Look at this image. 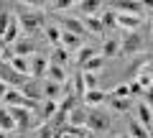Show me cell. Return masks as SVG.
<instances>
[{"instance_id": "6da1fadb", "label": "cell", "mask_w": 153, "mask_h": 138, "mask_svg": "<svg viewBox=\"0 0 153 138\" xmlns=\"http://www.w3.org/2000/svg\"><path fill=\"white\" fill-rule=\"evenodd\" d=\"M21 8V16H18V26H21V33L33 39L38 31H44V23H46V16L41 10H33V5H18Z\"/></svg>"}, {"instance_id": "7a4b0ae2", "label": "cell", "mask_w": 153, "mask_h": 138, "mask_svg": "<svg viewBox=\"0 0 153 138\" xmlns=\"http://www.w3.org/2000/svg\"><path fill=\"white\" fill-rule=\"evenodd\" d=\"M110 113L102 110V107H87V128L89 133H102L110 128Z\"/></svg>"}, {"instance_id": "3957f363", "label": "cell", "mask_w": 153, "mask_h": 138, "mask_svg": "<svg viewBox=\"0 0 153 138\" xmlns=\"http://www.w3.org/2000/svg\"><path fill=\"white\" fill-rule=\"evenodd\" d=\"M146 49V36L140 31H128L120 39V54H140Z\"/></svg>"}, {"instance_id": "277c9868", "label": "cell", "mask_w": 153, "mask_h": 138, "mask_svg": "<svg viewBox=\"0 0 153 138\" xmlns=\"http://www.w3.org/2000/svg\"><path fill=\"white\" fill-rule=\"evenodd\" d=\"M143 26V16H130V13H117L115 10V28H123V31H138Z\"/></svg>"}, {"instance_id": "5b68a950", "label": "cell", "mask_w": 153, "mask_h": 138, "mask_svg": "<svg viewBox=\"0 0 153 138\" xmlns=\"http://www.w3.org/2000/svg\"><path fill=\"white\" fill-rule=\"evenodd\" d=\"M18 92L26 100H33V102H41V100H44V87H41L38 79H26V82L18 87Z\"/></svg>"}, {"instance_id": "8992f818", "label": "cell", "mask_w": 153, "mask_h": 138, "mask_svg": "<svg viewBox=\"0 0 153 138\" xmlns=\"http://www.w3.org/2000/svg\"><path fill=\"white\" fill-rule=\"evenodd\" d=\"M10 49H13V54H16V56H21V59H28V56L36 54V41L28 39V36H21V39H18L16 44L10 46Z\"/></svg>"}, {"instance_id": "52a82bcc", "label": "cell", "mask_w": 153, "mask_h": 138, "mask_svg": "<svg viewBox=\"0 0 153 138\" xmlns=\"http://www.w3.org/2000/svg\"><path fill=\"white\" fill-rule=\"evenodd\" d=\"M0 79H3L8 87H16V90H18L26 79H31V77H23V74H18L16 69H10L8 64H3V66H0Z\"/></svg>"}, {"instance_id": "ba28073f", "label": "cell", "mask_w": 153, "mask_h": 138, "mask_svg": "<svg viewBox=\"0 0 153 138\" xmlns=\"http://www.w3.org/2000/svg\"><path fill=\"white\" fill-rule=\"evenodd\" d=\"M8 113H10L13 123H16V131H26V128H31V113L26 110V107H8Z\"/></svg>"}, {"instance_id": "9c48e42d", "label": "cell", "mask_w": 153, "mask_h": 138, "mask_svg": "<svg viewBox=\"0 0 153 138\" xmlns=\"http://www.w3.org/2000/svg\"><path fill=\"white\" fill-rule=\"evenodd\" d=\"M133 120H135V123H140V125L146 128V131H151V128H153V110L146 105V102H143V100L135 105V118H133Z\"/></svg>"}, {"instance_id": "30bf717a", "label": "cell", "mask_w": 153, "mask_h": 138, "mask_svg": "<svg viewBox=\"0 0 153 138\" xmlns=\"http://www.w3.org/2000/svg\"><path fill=\"white\" fill-rule=\"evenodd\" d=\"M46 69H49V61L44 56H33V61H28V77L31 79L46 77Z\"/></svg>"}, {"instance_id": "8fae6325", "label": "cell", "mask_w": 153, "mask_h": 138, "mask_svg": "<svg viewBox=\"0 0 153 138\" xmlns=\"http://www.w3.org/2000/svg\"><path fill=\"white\" fill-rule=\"evenodd\" d=\"M74 8H79L84 16H94V18L102 16V10H105V5L100 3V0H76Z\"/></svg>"}, {"instance_id": "7c38bea8", "label": "cell", "mask_w": 153, "mask_h": 138, "mask_svg": "<svg viewBox=\"0 0 153 138\" xmlns=\"http://www.w3.org/2000/svg\"><path fill=\"white\" fill-rule=\"evenodd\" d=\"M61 31H66V33H74V36H79L82 39L84 33V23H82V18H71V16H66V18H61Z\"/></svg>"}, {"instance_id": "4fadbf2b", "label": "cell", "mask_w": 153, "mask_h": 138, "mask_svg": "<svg viewBox=\"0 0 153 138\" xmlns=\"http://www.w3.org/2000/svg\"><path fill=\"white\" fill-rule=\"evenodd\" d=\"M66 125H76V128H87V107L76 105L74 110L66 115Z\"/></svg>"}, {"instance_id": "5bb4252c", "label": "cell", "mask_w": 153, "mask_h": 138, "mask_svg": "<svg viewBox=\"0 0 153 138\" xmlns=\"http://www.w3.org/2000/svg\"><path fill=\"white\" fill-rule=\"evenodd\" d=\"M115 8H117V13H130V16H143V10H146V5L138 0H120V3H115Z\"/></svg>"}, {"instance_id": "9a60e30c", "label": "cell", "mask_w": 153, "mask_h": 138, "mask_svg": "<svg viewBox=\"0 0 153 138\" xmlns=\"http://www.w3.org/2000/svg\"><path fill=\"white\" fill-rule=\"evenodd\" d=\"M41 87H44V100H59L61 95H64V84H56V82H41Z\"/></svg>"}, {"instance_id": "2e32d148", "label": "cell", "mask_w": 153, "mask_h": 138, "mask_svg": "<svg viewBox=\"0 0 153 138\" xmlns=\"http://www.w3.org/2000/svg\"><path fill=\"white\" fill-rule=\"evenodd\" d=\"M21 36H23V33H21V26H18V18L13 16V21H10V26H8V31L3 33V39H0V41H3V44L8 46V44H16V41L21 39Z\"/></svg>"}, {"instance_id": "e0dca14e", "label": "cell", "mask_w": 153, "mask_h": 138, "mask_svg": "<svg viewBox=\"0 0 153 138\" xmlns=\"http://www.w3.org/2000/svg\"><path fill=\"white\" fill-rule=\"evenodd\" d=\"M107 102V95L100 92V90H92V92H84V107H102Z\"/></svg>"}, {"instance_id": "ac0fdd59", "label": "cell", "mask_w": 153, "mask_h": 138, "mask_svg": "<svg viewBox=\"0 0 153 138\" xmlns=\"http://www.w3.org/2000/svg\"><path fill=\"white\" fill-rule=\"evenodd\" d=\"M46 79H49V82H56V84H64L69 77H66V69H64V66L49 64V69H46Z\"/></svg>"}, {"instance_id": "d6986e66", "label": "cell", "mask_w": 153, "mask_h": 138, "mask_svg": "<svg viewBox=\"0 0 153 138\" xmlns=\"http://www.w3.org/2000/svg\"><path fill=\"white\" fill-rule=\"evenodd\" d=\"M97 54H100V51L94 49V46H79V49H76V54H74V61H76L79 66H84L92 56H97Z\"/></svg>"}, {"instance_id": "ffe728a7", "label": "cell", "mask_w": 153, "mask_h": 138, "mask_svg": "<svg viewBox=\"0 0 153 138\" xmlns=\"http://www.w3.org/2000/svg\"><path fill=\"white\" fill-rule=\"evenodd\" d=\"M102 56H110V59H115V56H120V41L117 39H105L102 41V51H100Z\"/></svg>"}, {"instance_id": "44dd1931", "label": "cell", "mask_w": 153, "mask_h": 138, "mask_svg": "<svg viewBox=\"0 0 153 138\" xmlns=\"http://www.w3.org/2000/svg\"><path fill=\"white\" fill-rule=\"evenodd\" d=\"M61 49H66V51H74V49H79L82 46V39L79 36H74V33H66V31H61Z\"/></svg>"}, {"instance_id": "7402d4cb", "label": "cell", "mask_w": 153, "mask_h": 138, "mask_svg": "<svg viewBox=\"0 0 153 138\" xmlns=\"http://www.w3.org/2000/svg\"><path fill=\"white\" fill-rule=\"evenodd\" d=\"M130 102H133L130 97H110L107 95V105H110L112 113H125L128 107H130Z\"/></svg>"}, {"instance_id": "603a6c76", "label": "cell", "mask_w": 153, "mask_h": 138, "mask_svg": "<svg viewBox=\"0 0 153 138\" xmlns=\"http://www.w3.org/2000/svg\"><path fill=\"white\" fill-rule=\"evenodd\" d=\"M82 23H84V31H87V33H94V36H100V33L105 31L102 23H100V18H94V16H84Z\"/></svg>"}, {"instance_id": "cb8c5ba5", "label": "cell", "mask_w": 153, "mask_h": 138, "mask_svg": "<svg viewBox=\"0 0 153 138\" xmlns=\"http://www.w3.org/2000/svg\"><path fill=\"white\" fill-rule=\"evenodd\" d=\"M69 59H71V56H69V51H66V49H61V46H56V49H54V54H51V59H49V64H59V66H64V69H66Z\"/></svg>"}, {"instance_id": "d4e9b609", "label": "cell", "mask_w": 153, "mask_h": 138, "mask_svg": "<svg viewBox=\"0 0 153 138\" xmlns=\"http://www.w3.org/2000/svg\"><path fill=\"white\" fill-rule=\"evenodd\" d=\"M128 136H130V138H151V133H148L140 123H135L130 118V120H128Z\"/></svg>"}, {"instance_id": "484cf974", "label": "cell", "mask_w": 153, "mask_h": 138, "mask_svg": "<svg viewBox=\"0 0 153 138\" xmlns=\"http://www.w3.org/2000/svg\"><path fill=\"white\" fill-rule=\"evenodd\" d=\"M0 131H3V133H13V131H16V123H13L8 107H0Z\"/></svg>"}, {"instance_id": "4316f807", "label": "cell", "mask_w": 153, "mask_h": 138, "mask_svg": "<svg viewBox=\"0 0 153 138\" xmlns=\"http://www.w3.org/2000/svg\"><path fill=\"white\" fill-rule=\"evenodd\" d=\"M10 21H13V13L5 8V3H0V39H3V33L8 31Z\"/></svg>"}, {"instance_id": "83f0119b", "label": "cell", "mask_w": 153, "mask_h": 138, "mask_svg": "<svg viewBox=\"0 0 153 138\" xmlns=\"http://www.w3.org/2000/svg\"><path fill=\"white\" fill-rule=\"evenodd\" d=\"M102 66H105V56H102V54H97V56H92V59H89L87 64L82 66V72H92V74H97Z\"/></svg>"}, {"instance_id": "f1b7e54d", "label": "cell", "mask_w": 153, "mask_h": 138, "mask_svg": "<svg viewBox=\"0 0 153 138\" xmlns=\"http://www.w3.org/2000/svg\"><path fill=\"white\" fill-rule=\"evenodd\" d=\"M8 66H10V69H16L18 74H23V77H28V59H21V56H13V59L8 61Z\"/></svg>"}, {"instance_id": "f546056e", "label": "cell", "mask_w": 153, "mask_h": 138, "mask_svg": "<svg viewBox=\"0 0 153 138\" xmlns=\"http://www.w3.org/2000/svg\"><path fill=\"white\" fill-rule=\"evenodd\" d=\"M46 41L56 49V46L61 44V28L59 26H49V28H46Z\"/></svg>"}, {"instance_id": "4dcf8cb0", "label": "cell", "mask_w": 153, "mask_h": 138, "mask_svg": "<svg viewBox=\"0 0 153 138\" xmlns=\"http://www.w3.org/2000/svg\"><path fill=\"white\" fill-rule=\"evenodd\" d=\"M76 105H79V97H74V95H66V97L61 100V105L56 107V110H61V113H66V115H69V113L74 110Z\"/></svg>"}, {"instance_id": "1f68e13d", "label": "cell", "mask_w": 153, "mask_h": 138, "mask_svg": "<svg viewBox=\"0 0 153 138\" xmlns=\"http://www.w3.org/2000/svg\"><path fill=\"white\" fill-rule=\"evenodd\" d=\"M82 82H84V90H87V92H92V90H97V74L82 72Z\"/></svg>"}, {"instance_id": "d6a6232c", "label": "cell", "mask_w": 153, "mask_h": 138, "mask_svg": "<svg viewBox=\"0 0 153 138\" xmlns=\"http://www.w3.org/2000/svg\"><path fill=\"white\" fill-rule=\"evenodd\" d=\"M100 23H102V28H115V10H102Z\"/></svg>"}, {"instance_id": "836d02e7", "label": "cell", "mask_w": 153, "mask_h": 138, "mask_svg": "<svg viewBox=\"0 0 153 138\" xmlns=\"http://www.w3.org/2000/svg\"><path fill=\"white\" fill-rule=\"evenodd\" d=\"M110 97H130V90H128V84H117V87L110 92ZM133 100V97H130Z\"/></svg>"}, {"instance_id": "e575fe53", "label": "cell", "mask_w": 153, "mask_h": 138, "mask_svg": "<svg viewBox=\"0 0 153 138\" xmlns=\"http://www.w3.org/2000/svg\"><path fill=\"white\" fill-rule=\"evenodd\" d=\"M36 133H38L36 138H56L54 128H49V125H38V128H36Z\"/></svg>"}, {"instance_id": "d590c367", "label": "cell", "mask_w": 153, "mask_h": 138, "mask_svg": "<svg viewBox=\"0 0 153 138\" xmlns=\"http://www.w3.org/2000/svg\"><path fill=\"white\" fill-rule=\"evenodd\" d=\"M74 5V0H54L51 3V8H56V10H61V8H71Z\"/></svg>"}, {"instance_id": "8d00e7d4", "label": "cell", "mask_w": 153, "mask_h": 138, "mask_svg": "<svg viewBox=\"0 0 153 138\" xmlns=\"http://www.w3.org/2000/svg\"><path fill=\"white\" fill-rule=\"evenodd\" d=\"M128 90H130V97H135V95H143V87L135 82V79H133V82L128 84Z\"/></svg>"}, {"instance_id": "74e56055", "label": "cell", "mask_w": 153, "mask_h": 138, "mask_svg": "<svg viewBox=\"0 0 153 138\" xmlns=\"http://www.w3.org/2000/svg\"><path fill=\"white\" fill-rule=\"evenodd\" d=\"M143 69H146V72H148V77H151V82H153V61H148V64L143 66Z\"/></svg>"}, {"instance_id": "f35d334b", "label": "cell", "mask_w": 153, "mask_h": 138, "mask_svg": "<svg viewBox=\"0 0 153 138\" xmlns=\"http://www.w3.org/2000/svg\"><path fill=\"white\" fill-rule=\"evenodd\" d=\"M5 92H8V84H5V82H3V79H0V100L5 97Z\"/></svg>"}, {"instance_id": "ab89813d", "label": "cell", "mask_w": 153, "mask_h": 138, "mask_svg": "<svg viewBox=\"0 0 153 138\" xmlns=\"http://www.w3.org/2000/svg\"><path fill=\"white\" fill-rule=\"evenodd\" d=\"M0 138H8V133H3V131H0Z\"/></svg>"}, {"instance_id": "60d3db41", "label": "cell", "mask_w": 153, "mask_h": 138, "mask_svg": "<svg viewBox=\"0 0 153 138\" xmlns=\"http://www.w3.org/2000/svg\"><path fill=\"white\" fill-rule=\"evenodd\" d=\"M117 138H130V136H128V133H123V136H117Z\"/></svg>"}, {"instance_id": "b9f144b4", "label": "cell", "mask_w": 153, "mask_h": 138, "mask_svg": "<svg viewBox=\"0 0 153 138\" xmlns=\"http://www.w3.org/2000/svg\"><path fill=\"white\" fill-rule=\"evenodd\" d=\"M61 138H74V136H66V133H64V136H61Z\"/></svg>"}]
</instances>
